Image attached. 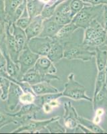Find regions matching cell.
Segmentation results:
<instances>
[{
    "label": "cell",
    "mask_w": 107,
    "mask_h": 134,
    "mask_svg": "<svg viewBox=\"0 0 107 134\" xmlns=\"http://www.w3.org/2000/svg\"><path fill=\"white\" fill-rule=\"evenodd\" d=\"M11 81L5 76H0V88L2 90V94L0 95V99L3 101L7 100L8 96L9 87Z\"/></svg>",
    "instance_id": "26"
},
{
    "label": "cell",
    "mask_w": 107,
    "mask_h": 134,
    "mask_svg": "<svg viewBox=\"0 0 107 134\" xmlns=\"http://www.w3.org/2000/svg\"><path fill=\"white\" fill-rule=\"evenodd\" d=\"M54 42L53 38L37 36L28 40L27 45L34 53L39 56H47Z\"/></svg>",
    "instance_id": "7"
},
{
    "label": "cell",
    "mask_w": 107,
    "mask_h": 134,
    "mask_svg": "<svg viewBox=\"0 0 107 134\" xmlns=\"http://www.w3.org/2000/svg\"><path fill=\"white\" fill-rule=\"evenodd\" d=\"M104 5H86L74 15L72 21L78 27L86 29L95 20L103 15Z\"/></svg>",
    "instance_id": "3"
},
{
    "label": "cell",
    "mask_w": 107,
    "mask_h": 134,
    "mask_svg": "<svg viewBox=\"0 0 107 134\" xmlns=\"http://www.w3.org/2000/svg\"><path fill=\"white\" fill-rule=\"evenodd\" d=\"M64 126L68 130H74L78 125L77 121L78 113L70 102H66L64 105Z\"/></svg>",
    "instance_id": "11"
},
{
    "label": "cell",
    "mask_w": 107,
    "mask_h": 134,
    "mask_svg": "<svg viewBox=\"0 0 107 134\" xmlns=\"http://www.w3.org/2000/svg\"><path fill=\"white\" fill-rule=\"evenodd\" d=\"M103 27L107 33V5H104V11H103Z\"/></svg>",
    "instance_id": "37"
},
{
    "label": "cell",
    "mask_w": 107,
    "mask_h": 134,
    "mask_svg": "<svg viewBox=\"0 0 107 134\" xmlns=\"http://www.w3.org/2000/svg\"><path fill=\"white\" fill-rule=\"evenodd\" d=\"M31 21V19L29 17H21L20 18L14 22L15 26H17V27H21V29L25 30L26 27H28V25L29 24Z\"/></svg>",
    "instance_id": "34"
},
{
    "label": "cell",
    "mask_w": 107,
    "mask_h": 134,
    "mask_svg": "<svg viewBox=\"0 0 107 134\" xmlns=\"http://www.w3.org/2000/svg\"><path fill=\"white\" fill-rule=\"evenodd\" d=\"M31 87L36 96L58 93L57 88L52 85L50 82H47V81H43V82L35 84V85H31Z\"/></svg>",
    "instance_id": "19"
},
{
    "label": "cell",
    "mask_w": 107,
    "mask_h": 134,
    "mask_svg": "<svg viewBox=\"0 0 107 134\" xmlns=\"http://www.w3.org/2000/svg\"><path fill=\"white\" fill-rule=\"evenodd\" d=\"M11 124L17 125V121L11 113H3L0 110V130Z\"/></svg>",
    "instance_id": "28"
},
{
    "label": "cell",
    "mask_w": 107,
    "mask_h": 134,
    "mask_svg": "<svg viewBox=\"0 0 107 134\" xmlns=\"http://www.w3.org/2000/svg\"><path fill=\"white\" fill-rule=\"evenodd\" d=\"M104 72H105V79H106V84L107 85V63L106 65L105 66V69H104Z\"/></svg>",
    "instance_id": "40"
},
{
    "label": "cell",
    "mask_w": 107,
    "mask_h": 134,
    "mask_svg": "<svg viewBox=\"0 0 107 134\" xmlns=\"http://www.w3.org/2000/svg\"><path fill=\"white\" fill-rule=\"evenodd\" d=\"M26 0H25L23 3L20 4L18 7L17 8V9H15V13H14V18H13V21H14V23L15 22L16 20H18L19 18H20L21 17H22V15L23 14V13L25 12V11H26Z\"/></svg>",
    "instance_id": "33"
},
{
    "label": "cell",
    "mask_w": 107,
    "mask_h": 134,
    "mask_svg": "<svg viewBox=\"0 0 107 134\" xmlns=\"http://www.w3.org/2000/svg\"><path fill=\"white\" fill-rule=\"evenodd\" d=\"M41 109V107L35 103L25 104L22 105L17 112L11 113V115L15 118L17 125H20L31 119H36L35 115Z\"/></svg>",
    "instance_id": "8"
},
{
    "label": "cell",
    "mask_w": 107,
    "mask_h": 134,
    "mask_svg": "<svg viewBox=\"0 0 107 134\" xmlns=\"http://www.w3.org/2000/svg\"><path fill=\"white\" fill-rule=\"evenodd\" d=\"M0 64H5V60L1 50H0Z\"/></svg>",
    "instance_id": "39"
},
{
    "label": "cell",
    "mask_w": 107,
    "mask_h": 134,
    "mask_svg": "<svg viewBox=\"0 0 107 134\" xmlns=\"http://www.w3.org/2000/svg\"><path fill=\"white\" fill-rule=\"evenodd\" d=\"M25 0H4L5 13V23L14 24L13 18L15 9Z\"/></svg>",
    "instance_id": "18"
},
{
    "label": "cell",
    "mask_w": 107,
    "mask_h": 134,
    "mask_svg": "<svg viewBox=\"0 0 107 134\" xmlns=\"http://www.w3.org/2000/svg\"><path fill=\"white\" fill-rule=\"evenodd\" d=\"M11 29L15 39V41L17 42L19 50L21 52L28 42V39H27L25 30L23 29H21V27L15 26L14 23L11 26Z\"/></svg>",
    "instance_id": "22"
},
{
    "label": "cell",
    "mask_w": 107,
    "mask_h": 134,
    "mask_svg": "<svg viewBox=\"0 0 107 134\" xmlns=\"http://www.w3.org/2000/svg\"><path fill=\"white\" fill-rule=\"evenodd\" d=\"M77 121H78V124L83 125L86 128H87L88 130L92 131V133H105V131L103 130V128H101L98 125V124H95L94 121L84 118V117L80 116L79 115H78V116H77Z\"/></svg>",
    "instance_id": "23"
},
{
    "label": "cell",
    "mask_w": 107,
    "mask_h": 134,
    "mask_svg": "<svg viewBox=\"0 0 107 134\" xmlns=\"http://www.w3.org/2000/svg\"><path fill=\"white\" fill-rule=\"evenodd\" d=\"M107 97V85H104L101 88L100 91L97 93L94 98H92V103H93V109L94 111L98 107H101L106 101Z\"/></svg>",
    "instance_id": "25"
},
{
    "label": "cell",
    "mask_w": 107,
    "mask_h": 134,
    "mask_svg": "<svg viewBox=\"0 0 107 134\" xmlns=\"http://www.w3.org/2000/svg\"><path fill=\"white\" fill-rule=\"evenodd\" d=\"M104 85H106V84L105 72H104V70H101V71L98 72V74H97L96 82H95V87L94 91L93 98H94L96 97L97 93L100 91V90L103 88V87Z\"/></svg>",
    "instance_id": "27"
},
{
    "label": "cell",
    "mask_w": 107,
    "mask_h": 134,
    "mask_svg": "<svg viewBox=\"0 0 107 134\" xmlns=\"http://www.w3.org/2000/svg\"><path fill=\"white\" fill-rule=\"evenodd\" d=\"M71 0H66L57 6L52 18L58 24L64 26L72 21L73 17L70 10Z\"/></svg>",
    "instance_id": "10"
},
{
    "label": "cell",
    "mask_w": 107,
    "mask_h": 134,
    "mask_svg": "<svg viewBox=\"0 0 107 134\" xmlns=\"http://www.w3.org/2000/svg\"><path fill=\"white\" fill-rule=\"evenodd\" d=\"M62 27V26L56 22L52 17L44 19L43 21L42 30L39 36L54 38Z\"/></svg>",
    "instance_id": "16"
},
{
    "label": "cell",
    "mask_w": 107,
    "mask_h": 134,
    "mask_svg": "<svg viewBox=\"0 0 107 134\" xmlns=\"http://www.w3.org/2000/svg\"><path fill=\"white\" fill-rule=\"evenodd\" d=\"M34 67L41 75H56L57 72L54 64L47 58V56H40Z\"/></svg>",
    "instance_id": "14"
},
{
    "label": "cell",
    "mask_w": 107,
    "mask_h": 134,
    "mask_svg": "<svg viewBox=\"0 0 107 134\" xmlns=\"http://www.w3.org/2000/svg\"><path fill=\"white\" fill-rule=\"evenodd\" d=\"M47 57L54 64L57 63L64 58V44L54 40V42L47 54Z\"/></svg>",
    "instance_id": "20"
},
{
    "label": "cell",
    "mask_w": 107,
    "mask_h": 134,
    "mask_svg": "<svg viewBox=\"0 0 107 134\" xmlns=\"http://www.w3.org/2000/svg\"><path fill=\"white\" fill-rule=\"evenodd\" d=\"M44 5V3L40 0H32L26 3V12L28 16L32 20L38 15H41Z\"/></svg>",
    "instance_id": "21"
},
{
    "label": "cell",
    "mask_w": 107,
    "mask_h": 134,
    "mask_svg": "<svg viewBox=\"0 0 107 134\" xmlns=\"http://www.w3.org/2000/svg\"><path fill=\"white\" fill-rule=\"evenodd\" d=\"M44 20V18L41 15H38L31 20L29 24L24 30L28 41L34 37L39 36L42 30Z\"/></svg>",
    "instance_id": "15"
},
{
    "label": "cell",
    "mask_w": 107,
    "mask_h": 134,
    "mask_svg": "<svg viewBox=\"0 0 107 134\" xmlns=\"http://www.w3.org/2000/svg\"><path fill=\"white\" fill-rule=\"evenodd\" d=\"M82 44L94 49L107 46V33L97 20H94L85 29Z\"/></svg>",
    "instance_id": "1"
},
{
    "label": "cell",
    "mask_w": 107,
    "mask_h": 134,
    "mask_svg": "<svg viewBox=\"0 0 107 134\" xmlns=\"http://www.w3.org/2000/svg\"><path fill=\"white\" fill-rule=\"evenodd\" d=\"M82 1L91 5H107V0H82Z\"/></svg>",
    "instance_id": "36"
},
{
    "label": "cell",
    "mask_w": 107,
    "mask_h": 134,
    "mask_svg": "<svg viewBox=\"0 0 107 134\" xmlns=\"http://www.w3.org/2000/svg\"><path fill=\"white\" fill-rule=\"evenodd\" d=\"M0 21L3 23H5L4 0H0Z\"/></svg>",
    "instance_id": "35"
},
{
    "label": "cell",
    "mask_w": 107,
    "mask_h": 134,
    "mask_svg": "<svg viewBox=\"0 0 107 134\" xmlns=\"http://www.w3.org/2000/svg\"><path fill=\"white\" fill-rule=\"evenodd\" d=\"M86 5L88 4L83 2L82 0H71L70 6V10L72 17L78 14L80 11Z\"/></svg>",
    "instance_id": "31"
},
{
    "label": "cell",
    "mask_w": 107,
    "mask_h": 134,
    "mask_svg": "<svg viewBox=\"0 0 107 134\" xmlns=\"http://www.w3.org/2000/svg\"><path fill=\"white\" fill-rule=\"evenodd\" d=\"M60 117H54L49 119L46 120H36V119H31L21 124L16 128L15 130H13L11 133H38L41 130L46 129L47 125L53 121L60 119Z\"/></svg>",
    "instance_id": "6"
},
{
    "label": "cell",
    "mask_w": 107,
    "mask_h": 134,
    "mask_svg": "<svg viewBox=\"0 0 107 134\" xmlns=\"http://www.w3.org/2000/svg\"><path fill=\"white\" fill-rule=\"evenodd\" d=\"M77 27L72 22L68 24L64 25L58 31L56 35L54 37V39L57 41L60 42V43L64 44V43L70 41L73 35L74 32L78 29Z\"/></svg>",
    "instance_id": "17"
},
{
    "label": "cell",
    "mask_w": 107,
    "mask_h": 134,
    "mask_svg": "<svg viewBox=\"0 0 107 134\" xmlns=\"http://www.w3.org/2000/svg\"><path fill=\"white\" fill-rule=\"evenodd\" d=\"M54 80H58H58H60V77L57 76L56 75H50V74L41 75L34 66L26 72L21 77L20 81L27 82V83L29 84L30 85H33L43 82V81L51 82Z\"/></svg>",
    "instance_id": "9"
},
{
    "label": "cell",
    "mask_w": 107,
    "mask_h": 134,
    "mask_svg": "<svg viewBox=\"0 0 107 134\" xmlns=\"http://www.w3.org/2000/svg\"><path fill=\"white\" fill-rule=\"evenodd\" d=\"M11 24L8 23H5V34H6V44L7 48L9 51V55L14 63H17L18 57L20 55V51L17 45V42L13 35L11 29Z\"/></svg>",
    "instance_id": "12"
},
{
    "label": "cell",
    "mask_w": 107,
    "mask_h": 134,
    "mask_svg": "<svg viewBox=\"0 0 107 134\" xmlns=\"http://www.w3.org/2000/svg\"><path fill=\"white\" fill-rule=\"evenodd\" d=\"M46 129L48 130L50 133H66V129L60 124L59 119L53 121L51 123H50L46 127Z\"/></svg>",
    "instance_id": "29"
},
{
    "label": "cell",
    "mask_w": 107,
    "mask_h": 134,
    "mask_svg": "<svg viewBox=\"0 0 107 134\" xmlns=\"http://www.w3.org/2000/svg\"><path fill=\"white\" fill-rule=\"evenodd\" d=\"M96 64L98 72L104 70L107 63V50H102L100 48H96Z\"/></svg>",
    "instance_id": "24"
},
{
    "label": "cell",
    "mask_w": 107,
    "mask_h": 134,
    "mask_svg": "<svg viewBox=\"0 0 107 134\" xmlns=\"http://www.w3.org/2000/svg\"><path fill=\"white\" fill-rule=\"evenodd\" d=\"M59 3H54L52 5H45L44 7L42 12H41V15L44 19L51 18L54 14L56 9Z\"/></svg>",
    "instance_id": "32"
},
{
    "label": "cell",
    "mask_w": 107,
    "mask_h": 134,
    "mask_svg": "<svg viewBox=\"0 0 107 134\" xmlns=\"http://www.w3.org/2000/svg\"><path fill=\"white\" fill-rule=\"evenodd\" d=\"M23 93V91L19 85L12 82H11L8 96L7 98V105L9 111H14L20 103V97Z\"/></svg>",
    "instance_id": "13"
},
{
    "label": "cell",
    "mask_w": 107,
    "mask_h": 134,
    "mask_svg": "<svg viewBox=\"0 0 107 134\" xmlns=\"http://www.w3.org/2000/svg\"><path fill=\"white\" fill-rule=\"evenodd\" d=\"M6 73V64H0V76H4V75Z\"/></svg>",
    "instance_id": "38"
},
{
    "label": "cell",
    "mask_w": 107,
    "mask_h": 134,
    "mask_svg": "<svg viewBox=\"0 0 107 134\" xmlns=\"http://www.w3.org/2000/svg\"><path fill=\"white\" fill-rule=\"evenodd\" d=\"M30 1H32V0H26V2H30Z\"/></svg>",
    "instance_id": "41"
},
{
    "label": "cell",
    "mask_w": 107,
    "mask_h": 134,
    "mask_svg": "<svg viewBox=\"0 0 107 134\" xmlns=\"http://www.w3.org/2000/svg\"><path fill=\"white\" fill-rule=\"evenodd\" d=\"M36 97L33 91L23 92L20 97V103L21 105L34 103Z\"/></svg>",
    "instance_id": "30"
},
{
    "label": "cell",
    "mask_w": 107,
    "mask_h": 134,
    "mask_svg": "<svg viewBox=\"0 0 107 134\" xmlns=\"http://www.w3.org/2000/svg\"><path fill=\"white\" fill-rule=\"evenodd\" d=\"M96 55L95 49L68 41L64 44V58L68 60H80L83 62L90 61Z\"/></svg>",
    "instance_id": "2"
},
{
    "label": "cell",
    "mask_w": 107,
    "mask_h": 134,
    "mask_svg": "<svg viewBox=\"0 0 107 134\" xmlns=\"http://www.w3.org/2000/svg\"><path fill=\"white\" fill-rule=\"evenodd\" d=\"M40 56L31 51L26 44L23 50L20 52L18 57V63L20 67V73H19L17 81H20L23 75L29 69L35 66L37 60Z\"/></svg>",
    "instance_id": "5"
},
{
    "label": "cell",
    "mask_w": 107,
    "mask_h": 134,
    "mask_svg": "<svg viewBox=\"0 0 107 134\" xmlns=\"http://www.w3.org/2000/svg\"><path fill=\"white\" fill-rule=\"evenodd\" d=\"M62 97H66L72 100H86L92 102V98L86 94V88L74 79V74L70 73L68 76V81L64 85Z\"/></svg>",
    "instance_id": "4"
}]
</instances>
